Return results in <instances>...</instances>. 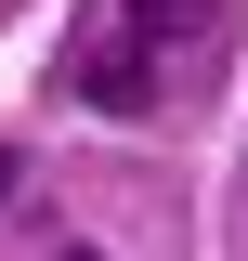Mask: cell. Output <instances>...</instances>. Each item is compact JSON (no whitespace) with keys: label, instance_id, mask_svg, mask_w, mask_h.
Listing matches in <instances>:
<instances>
[{"label":"cell","instance_id":"cell-3","mask_svg":"<svg viewBox=\"0 0 248 261\" xmlns=\"http://www.w3.org/2000/svg\"><path fill=\"white\" fill-rule=\"evenodd\" d=\"M53 261H105V248H53Z\"/></svg>","mask_w":248,"mask_h":261},{"label":"cell","instance_id":"cell-1","mask_svg":"<svg viewBox=\"0 0 248 261\" xmlns=\"http://www.w3.org/2000/svg\"><path fill=\"white\" fill-rule=\"evenodd\" d=\"M222 13H235V0H92V27L65 39V92L105 105V118H157L170 65L209 53Z\"/></svg>","mask_w":248,"mask_h":261},{"label":"cell","instance_id":"cell-2","mask_svg":"<svg viewBox=\"0 0 248 261\" xmlns=\"http://www.w3.org/2000/svg\"><path fill=\"white\" fill-rule=\"evenodd\" d=\"M13 183H27V157H13V144H0V209H13Z\"/></svg>","mask_w":248,"mask_h":261}]
</instances>
